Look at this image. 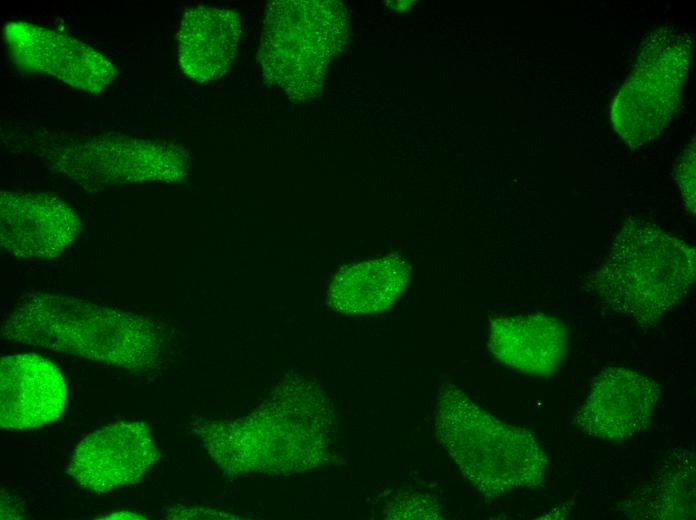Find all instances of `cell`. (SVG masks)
Returning <instances> with one entry per match:
<instances>
[{
    "mask_svg": "<svg viewBox=\"0 0 696 520\" xmlns=\"http://www.w3.org/2000/svg\"><path fill=\"white\" fill-rule=\"evenodd\" d=\"M82 227L76 211L55 195L0 192V245L14 259H56L79 238Z\"/></svg>",
    "mask_w": 696,
    "mask_h": 520,
    "instance_id": "obj_8",
    "label": "cell"
},
{
    "mask_svg": "<svg viewBox=\"0 0 696 520\" xmlns=\"http://www.w3.org/2000/svg\"><path fill=\"white\" fill-rule=\"evenodd\" d=\"M157 460L148 426L142 421H120L81 440L67 473L80 486L104 493L139 481Z\"/></svg>",
    "mask_w": 696,
    "mask_h": 520,
    "instance_id": "obj_9",
    "label": "cell"
},
{
    "mask_svg": "<svg viewBox=\"0 0 696 520\" xmlns=\"http://www.w3.org/2000/svg\"><path fill=\"white\" fill-rule=\"evenodd\" d=\"M434 426L462 475L486 498L543 483L548 457L535 435L499 420L453 384L439 389Z\"/></svg>",
    "mask_w": 696,
    "mask_h": 520,
    "instance_id": "obj_2",
    "label": "cell"
},
{
    "mask_svg": "<svg viewBox=\"0 0 696 520\" xmlns=\"http://www.w3.org/2000/svg\"><path fill=\"white\" fill-rule=\"evenodd\" d=\"M3 338L130 372L158 364L164 343L150 318L78 297L44 292L22 296L1 321Z\"/></svg>",
    "mask_w": 696,
    "mask_h": 520,
    "instance_id": "obj_1",
    "label": "cell"
},
{
    "mask_svg": "<svg viewBox=\"0 0 696 520\" xmlns=\"http://www.w3.org/2000/svg\"><path fill=\"white\" fill-rule=\"evenodd\" d=\"M67 399L65 380L50 360L34 353L0 361V425L29 429L58 419Z\"/></svg>",
    "mask_w": 696,
    "mask_h": 520,
    "instance_id": "obj_11",
    "label": "cell"
},
{
    "mask_svg": "<svg viewBox=\"0 0 696 520\" xmlns=\"http://www.w3.org/2000/svg\"><path fill=\"white\" fill-rule=\"evenodd\" d=\"M677 181L690 213L695 212V146L688 147L680 158Z\"/></svg>",
    "mask_w": 696,
    "mask_h": 520,
    "instance_id": "obj_15",
    "label": "cell"
},
{
    "mask_svg": "<svg viewBox=\"0 0 696 520\" xmlns=\"http://www.w3.org/2000/svg\"><path fill=\"white\" fill-rule=\"evenodd\" d=\"M567 335L562 323L546 314L496 317L488 346L506 366L531 375L550 376L560 366Z\"/></svg>",
    "mask_w": 696,
    "mask_h": 520,
    "instance_id": "obj_13",
    "label": "cell"
},
{
    "mask_svg": "<svg viewBox=\"0 0 696 520\" xmlns=\"http://www.w3.org/2000/svg\"><path fill=\"white\" fill-rule=\"evenodd\" d=\"M695 271V250L690 245L655 225L630 221L614 238L591 283L612 310L646 325L689 292Z\"/></svg>",
    "mask_w": 696,
    "mask_h": 520,
    "instance_id": "obj_3",
    "label": "cell"
},
{
    "mask_svg": "<svg viewBox=\"0 0 696 520\" xmlns=\"http://www.w3.org/2000/svg\"><path fill=\"white\" fill-rule=\"evenodd\" d=\"M660 396L652 379L626 368H609L598 374L575 412V424L588 436L622 441L651 423Z\"/></svg>",
    "mask_w": 696,
    "mask_h": 520,
    "instance_id": "obj_10",
    "label": "cell"
},
{
    "mask_svg": "<svg viewBox=\"0 0 696 520\" xmlns=\"http://www.w3.org/2000/svg\"><path fill=\"white\" fill-rule=\"evenodd\" d=\"M691 52L690 40L680 32L659 30L649 37L612 108L613 125L631 146L653 139L669 121Z\"/></svg>",
    "mask_w": 696,
    "mask_h": 520,
    "instance_id": "obj_6",
    "label": "cell"
},
{
    "mask_svg": "<svg viewBox=\"0 0 696 520\" xmlns=\"http://www.w3.org/2000/svg\"><path fill=\"white\" fill-rule=\"evenodd\" d=\"M21 142L50 172L82 188L178 183L190 168L189 155L180 146L117 133L37 131Z\"/></svg>",
    "mask_w": 696,
    "mask_h": 520,
    "instance_id": "obj_4",
    "label": "cell"
},
{
    "mask_svg": "<svg viewBox=\"0 0 696 520\" xmlns=\"http://www.w3.org/2000/svg\"><path fill=\"white\" fill-rule=\"evenodd\" d=\"M410 270L408 262L396 254L343 267L329 287V305L349 315L387 310L402 295Z\"/></svg>",
    "mask_w": 696,
    "mask_h": 520,
    "instance_id": "obj_14",
    "label": "cell"
},
{
    "mask_svg": "<svg viewBox=\"0 0 696 520\" xmlns=\"http://www.w3.org/2000/svg\"><path fill=\"white\" fill-rule=\"evenodd\" d=\"M241 34L235 11L204 5L186 10L177 33L182 71L201 83L220 78L237 54Z\"/></svg>",
    "mask_w": 696,
    "mask_h": 520,
    "instance_id": "obj_12",
    "label": "cell"
},
{
    "mask_svg": "<svg viewBox=\"0 0 696 520\" xmlns=\"http://www.w3.org/2000/svg\"><path fill=\"white\" fill-rule=\"evenodd\" d=\"M102 519H144V517L128 511H119Z\"/></svg>",
    "mask_w": 696,
    "mask_h": 520,
    "instance_id": "obj_16",
    "label": "cell"
},
{
    "mask_svg": "<svg viewBox=\"0 0 696 520\" xmlns=\"http://www.w3.org/2000/svg\"><path fill=\"white\" fill-rule=\"evenodd\" d=\"M346 11L336 1L276 0L266 10L260 59L266 80L290 99L315 97L343 43Z\"/></svg>",
    "mask_w": 696,
    "mask_h": 520,
    "instance_id": "obj_5",
    "label": "cell"
},
{
    "mask_svg": "<svg viewBox=\"0 0 696 520\" xmlns=\"http://www.w3.org/2000/svg\"><path fill=\"white\" fill-rule=\"evenodd\" d=\"M4 39L14 62L52 76L87 93H101L115 80L114 64L94 47L67 34L25 21L4 26Z\"/></svg>",
    "mask_w": 696,
    "mask_h": 520,
    "instance_id": "obj_7",
    "label": "cell"
}]
</instances>
